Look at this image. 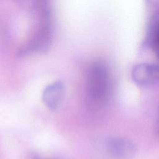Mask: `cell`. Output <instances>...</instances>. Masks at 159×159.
Returning a JSON list of instances; mask_svg holds the SVG:
<instances>
[{
  "instance_id": "5",
  "label": "cell",
  "mask_w": 159,
  "mask_h": 159,
  "mask_svg": "<svg viewBox=\"0 0 159 159\" xmlns=\"http://www.w3.org/2000/svg\"><path fill=\"white\" fill-rule=\"evenodd\" d=\"M151 45L156 53L159 57V22L155 23L151 31Z\"/></svg>"
},
{
  "instance_id": "6",
  "label": "cell",
  "mask_w": 159,
  "mask_h": 159,
  "mask_svg": "<svg viewBox=\"0 0 159 159\" xmlns=\"http://www.w3.org/2000/svg\"><path fill=\"white\" fill-rule=\"evenodd\" d=\"M155 131L159 134V106L157 111V115H156L155 122Z\"/></svg>"
},
{
  "instance_id": "1",
  "label": "cell",
  "mask_w": 159,
  "mask_h": 159,
  "mask_svg": "<svg viewBox=\"0 0 159 159\" xmlns=\"http://www.w3.org/2000/svg\"><path fill=\"white\" fill-rule=\"evenodd\" d=\"M87 90L91 99L100 102L109 95L111 80L106 66L101 63H95L89 68L87 73Z\"/></svg>"
},
{
  "instance_id": "4",
  "label": "cell",
  "mask_w": 159,
  "mask_h": 159,
  "mask_svg": "<svg viewBox=\"0 0 159 159\" xmlns=\"http://www.w3.org/2000/svg\"><path fill=\"white\" fill-rule=\"evenodd\" d=\"M65 88L61 81H56L48 85L42 93V101L49 109H57L63 101Z\"/></svg>"
},
{
  "instance_id": "3",
  "label": "cell",
  "mask_w": 159,
  "mask_h": 159,
  "mask_svg": "<svg viewBox=\"0 0 159 159\" xmlns=\"http://www.w3.org/2000/svg\"><path fill=\"white\" fill-rule=\"evenodd\" d=\"M107 149L110 155L116 159H131L136 153L134 143L124 137L109 139L107 142Z\"/></svg>"
},
{
  "instance_id": "7",
  "label": "cell",
  "mask_w": 159,
  "mask_h": 159,
  "mask_svg": "<svg viewBox=\"0 0 159 159\" xmlns=\"http://www.w3.org/2000/svg\"><path fill=\"white\" fill-rule=\"evenodd\" d=\"M34 159H43V158H39V157H35L34 158Z\"/></svg>"
},
{
  "instance_id": "2",
  "label": "cell",
  "mask_w": 159,
  "mask_h": 159,
  "mask_svg": "<svg viewBox=\"0 0 159 159\" xmlns=\"http://www.w3.org/2000/svg\"><path fill=\"white\" fill-rule=\"evenodd\" d=\"M131 75L139 86H153L159 82V66L150 63H139L134 66Z\"/></svg>"
}]
</instances>
